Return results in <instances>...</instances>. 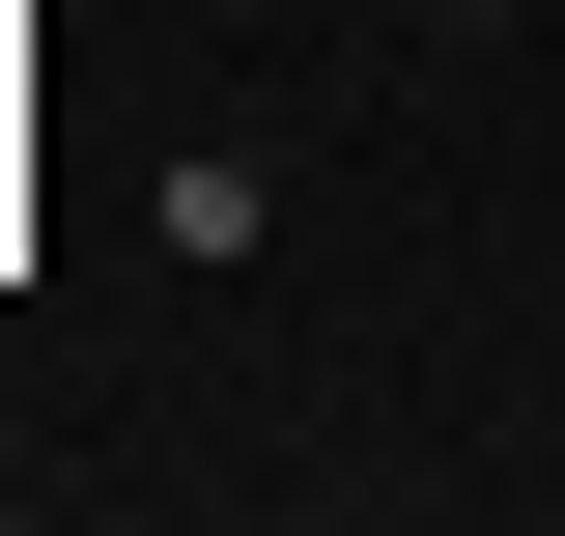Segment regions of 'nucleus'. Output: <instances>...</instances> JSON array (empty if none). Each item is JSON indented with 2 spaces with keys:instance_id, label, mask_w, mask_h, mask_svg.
I'll list each match as a JSON object with an SVG mask.
<instances>
[]
</instances>
